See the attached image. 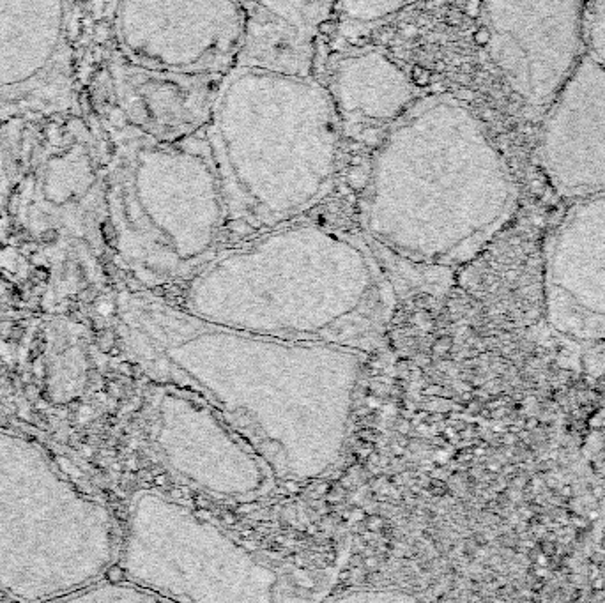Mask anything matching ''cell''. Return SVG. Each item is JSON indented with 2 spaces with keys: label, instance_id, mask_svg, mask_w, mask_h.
Listing matches in <instances>:
<instances>
[{
  "label": "cell",
  "instance_id": "52a82bcc",
  "mask_svg": "<svg viewBox=\"0 0 605 603\" xmlns=\"http://www.w3.org/2000/svg\"><path fill=\"white\" fill-rule=\"evenodd\" d=\"M149 437L156 459L182 485L209 498L250 501L276 476L259 451L204 400L163 386L153 402Z\"/></svg>",
  "mask_w": 605,
  "mask_h": 603
},
{
  "label": "cell",
  "instance_id": "30bf717a",
  "mask_svg": "<svg viewBox=\"0 0 605 603\" xmlns=\"http://www.w3.org/2000/svg\"><path fill=\"white\" fill-rule=\"evenodd\" d=\"M327 90L340 131L359 145H377L416 99L404 71L375 50L338 60Z\"/></svg>",
  "mask_w": 605,
  "mask_h": 603
},
{
  "label": "cell",
  "instance_id": "5bb4252c",
  "mask_svg": "<svg viewBox=\"0 0 605 603\" xmlns=\"http://www.w3.org/2000/svg\"><path fill=\"white\" fill-rule=\"evenodd\" d=\"M67 600H92V602H162L167 600L165 596L157 595V593L151 591V589L142 588L138 584L130 582H112L99 586L96 589H89L87 593H78V595H67ZM169 602V600H167Z\"/></svg>",
  "mask_w": 605,
  "mask_h": 603
},
{
  "label": "cell",
  "instance_id": "8992f818",
  "mask_svg": "<svg viewBox=\"0 0 605 603\" xmlns=\"http://www.w3.org/2000/svg\"><path fill=\"white\" fill-rule=\"evenodd\" d=\"M115 212L126 262L146 283L185 285L225 246V205L205 138H131L117 156Z\"/></svg>",
  "mask_w": 605,
  "mask_h": 603
},
{
  "label": "cell",
  "instance_id": "8fae6325",
  "mask_svg": "<svg viewBox=\"0 0 605 603\" xmlns=\"http://www.w3.org/2000/svg\"><path fill=\"white\" fill-rule=\"evenodd\" d=\"M244 41L237 66L314 76L317 37L336 0H239Z\"/></svg>",
  "mask_w": 605,
  "mask_h": 603
},
{
  "label": "cell",
  "instance_id": "7c38bea8",
  "mask_svg": "<svg viewBox=\"0 0 605 603\" xmlns=\"http://www.w3.org/2000/svg\"><path fill=\"white\" fill-rule=\"evenodd\" d=\"M549 280L554 294L563 296L566 319H602L605 324V235H597L591 246L582 243L577 255L556 251Z\"/></svg>",
  "mask_w": 605,
  "mask_h": 603
},
{
  "label": "cell",
  "instance_id": "3957f363",
  "mask_svg": "<svg viewBox=\"0 0 605 603\" xmlns=\"http://www.w3.org/2000/svg\"><path fill=\"white\" fill-rule=\"evenodd\" d=\"M511 204L506 164L476 115L432 94L414 99L375 145L361 223L395 260L437 269L484 250Z\"/></svg>",
  "mask_w": 605,
  "mask_h": 603
},
{
  "label": "cell",
  "instance_id": "7a4b0ae2",
  "mask_svg": "<svg viewBox=\"0 0 605 603\" xmlns=\"http://www.w3.org/2000/svg\"><path fill=\"white\" fill-rule=\"evenodd\" d=\"M395 305L368 244L321 225L227 244L182 285V308L212 324L361 354L384 345Z\"/></svg>",
  "mask_w": 605,
  "mask_h": 603
},
{
  "label": "cell",
  "instance_id": "5b68a950",
  "mask_svg": "<svg viewBox=\"0 0 605 603\" xmlns=\"http://www.w3.org/2000/svg\"><path fill=\"white\" fill-rule=\"evenodd\" d=\"M122 559L130 582L169 602H310L333 584L331 570L275 561L149 490L131 501Z\"/></svg>",
  "mask_w": 605,
  "mask_h": 603
},
{
  "label": "cell",
  "instance_id": "9a60e30c",
  "mask_svg": "<svg viewBox=\"0 0 605 603\" xmlns=\"http://www.w3.org/2000/svg\"><path fill=\"white\" fill-rule=\"evenodd\" d=\"M416 596L407 595L402 589H350L349 593L334 596L333 600H347V602H407Z\"/></svg>",
  "mask_w": 605,
  "mask_h": 603
},
{
  "label": "cell",
  "instance_id": "6da1fadb",
  "mask_svg": "<svg viewBox=\"0 0 605 603\" xmlns=\"http://www.w3.org/2000/svg\"><path fill=\"white\" fill-rule=\"evenodd\" d=\"M121 322L142 368L211 405L278 482H315L340 462L366 354L237 331L147 294L122 303Z\"/></svg>",
  "mask_w": 605,
  "mask_h": 603
},
{
  "label": "cell",
  "instance_id": "4fadbf2b",
  "mask_svg": "<svg viewBox=\"0 0 605 603\" xmlns=\"http://www.w3.org/2000/svg\"><path fill=\"white\" fill-rule=\"evenodd\" d=\"M340 22L347 27L377 24L411 4V0H336Z\"/></svg>",
  "mask_w": 605,
  "mask_h": 603
},
{
  "label": "cell",
  "instance_id": "2e32d148",
  "mask_svg": "<svg viewBox=\"0 0 605 603\" xmlns=\"http://www.w3.org/2000/svg\"><path fill=\"white\" fill-rule=\"evenodd\" d=\"M472 40H475L478 46H488L492 41V31L491 28H479V31L475 32Z\"/></svg>",
  "mask_w": 605,
  "mask_h": 603
},
{
  "label": "cell",
  "instance_id": "9c48e42d",
  "mask_svg": "<svg viewBox=\"0 0 605 603\" xmlns=\"http://www.w3.org/2000/svg\"><path fill=\"white\" fill-rule=\"evenodd\" d=\"M124 114L147 137L177 142L207 126L223 75L154 69L133 62L115 67Z\"/></svg>",
  "mask_w": 605,
  "mask_h": 603
},
{
  "label": "cell",
  "instance_id": "ba28073f",
  "mask_svg": "<svg viewBox=\"0 0 605 603\" xmlns=\"http://www.w3.org/2000/svg\"><path fill=\"white\" fill-rule=\"evenodd\" d=\"M121 8L122 41L133 62L198 75H227L239 62V0H122Z\"/></svg>",
  "mask_w": 605,
  "mask_h": 603
},
{
  "label": "cell",
  "instance_id": "277c9868",
  "mask_svg": "<svg viewBox=\"0 0 605 603\" xmlns=\"http://www.w3.org/2000/svg\"><path fill=\"white\" fill-rule=\"evenodd\" d=\"M205 131L225 205V246L323 202L338 172L340 124L314 76L236 66L221 76Z\"/></svg>",
  "mask_w": 605,
  "mask_h": 603
}]
</instances>
